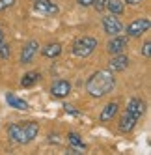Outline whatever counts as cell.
I'll use <instances>...</instances> for the list:
<instances>
[{
	"label": "cell",
	"mask_w": 151,
	"mask_h": 155,
	"mask_svg": "<svg viewBox=\"0 0 151 155\" xmlns=\"http://www.w3.org/2000/svg\"><path fill=\"white\" fill-rule=\"evenodd\" d=\"M63 110H66L67 114H71V116H80V112H79V110L75 108L73 105H66V107H63Z\"/></svg>",
	"instance_id": "cell-21"
},
{
	"label": "cell",
	"mask_w": 151,
	"mask_h": 155,
	"mask_svg": "<svg viewBox=\"0 0 151 155\" xmlns=\"http://www.w3.org/2000/svg\"><path fill=\"white\" fill-rule=\"evenodd\" d=\"M149 47H151V43H149V39L144 43V49H142V54H144V56L146 58H149Z\"/></svg>",
	"instance_id": "cell-23"
},
{
	"label": "cell",
	"mask_w": 151,
	"mask_h": 155,
	"mask_svg": "<svg viewBox=\"0 0 151 155\" xmlns=\"http://www.w3.org/2000/svg\"><path fill=\"white\" fill-rule=\"evenodd\" d=\"M39 135V125L36 121H24V124H11L8 127V137L15 144H30Z\"/></svg>",
	"instance_id": "cell-3"
},
{
	"label": "cell",
	"mask_w": 151,
	"mask_h": 155,
	"mask_svg": "<svg viewBox=\"0 0 151 155\" xmlns=\"http://www.w3.org/2000/svg\"><path fill=\"white\" fill-rule=\"evenodd\" d=\"M112 15H121L125 12V4L121 2V0H106V8Z\"/></svg>",
	"instance_id": "cell-16"
},
{
	"label": "cell",
	"mask_w": 151,
	"mask_h": 155,
	"mask_svg": "<svg viewBox=\"0 0 151 155\" xmlns=\"http://www.w3.org/2000/svg\"><path fill=\"white\" fill-rule=\"evenodd\" d=\"M93 6H95V9H97V12H104V8H106V0H95V2H93Z\"/></svg>",
	"instance_id": "cell-19"
},
{
	"label": "cell",
	"mask_w": 151,
	"mask_h": 155,
	"mask_svg": "<svg viewBox=\"0 0 151 155\" xmlns=\"http://www.w3.org/2000/svg\"><path fill=\"white\" fill-rule=\"evenodd\" d=\"M67 142L71 144V146L80 148V150H84V148H86V144L82 142V138L77 135V133H67Z\"/></svg>",
	"instance_id": "cell-17"
},
{
	"label": "cell",
	"mask_w": 151,
	"mask_h": 155,
	"mask_svg": "<svg viewBox=\"0 0 151 155\" xmlns=\"http://www.w3.org/2000/svg\"><path fill=\"white\" fill-rule=\"evenodd\" d=\"M144 112H146V103L140 97H133L131 101H129L123 116L120 118V121H117V129L121 133H131L136 127L138 120L144 116Z\"/></svg>",
	"instance_id": "cell-2"
},
{
	"label": "cell",
	"mask_w": 151,
	"mask_h": 155,
	"mask_svg": "<svg viewBox=\"0 0 151 155\" xmlns=\"http://www.w3.org/2000/svg\"><path fill=\"white\" fill-rule=\"evenodd\" d=\"M2 41H4V30L0 28V43H2Z\"/></svg>",
	"instance_id": "cell-25"
},
{
	"label": "cell",
	"mask_w": 151,
	"mask_h": 155,
	"mask_svg": "<svg viewBox=\"0 0 151 155\" xmlns=\"http://www.w3.org/2000/svg\"><path fill=\"white\" fill-rule=\"evenodd\" d=\"M103 28H104V32L108 36H117V34H121L123 32V25H121V21L117 19L116 15H106V17H103Z\"/></svg>",
	"instance_id": "cell-7"
},
{
	"label": "cell",
	"mask_w": 151,
	"mask_h": 155,
	"mask_svg": "<svg viewBox=\"0 0 151 155\" xmlns=\"http://www.w3.org/2000/svg\"><path fill=\"white\" fill-rule=\"evenodd\" d=\"M39 79H41V75L37 71H28V73L23 75V79H21V86L23 88H32Z\"/></svg>",
	"instance_id": "cell-15"
},
{
	"label": "cell",
	"mask_w": 151,
	"mask_h": 155,
	"mask_svg": "<svg viewBox=\"0 0 151 155\" xmlns=\"http://www.w3.org/2000/svg\"><path fill=\"white\" fill-rule=\"evenodd\" d=\"M97 45H99V41H97L95 38H92V36H82V38H79V39L73 41L71 52L77 58H86V56H90V54L97 49Z\"/></svg>",
	"instance_id": "cell-4"
},
{
	"label": "cell",
	"mask_w": 151,
	"mask_h": 155,
	"mask_svg": "<svg viewBox=\"0 0 151 155\" xmlns=\"http://www.w3.org/2000/svg\"><path fill=\"white\" fill-rule=\"evenodd\" d=\"M129 47V38L127 36H112L108 39V43H106V51H108L110 54H120V52H125V49Z\"/></svg>",
	"instance_id": "cell-6"
},
{
	"label": "cell",
	"mask_w": 151,
	"mask_h": 155,
	"mask_svg": "<svg viewBox=\"0 0 151 155\" xmlns=\"http://www.w3.org/2000/svg\"><path fill=\"white\" fill-rule=\"evenodd\" d=\"M34 9L41 15H58V6L52 0H34Z\"/></svg>",
	"instance_id": "cell-9"
},
{
	"label": "cell",
	"mask_w": 151,
	"mask_h": 155,
	"mask_svg": "<svg viewBox=\"0 0 151 155\" xmlns=\"http://www.w3.org/2000/svg\"><path fill=\"white\" fill-rule=\"evenodd\" d=\"M142 2H144V0H125V4H129V6H138Z\"/></svg>",
	"instance_id": "cell-24"
},
{
	"label": "cell",
	"mask_w": 151,
	"mask_h": 155,
	"mask_svg": "<svg viewBox=\"0 0 151 155\" xmlns=\"http://www.w3.org/2000/svg\"><path fill=\"white\" fill-rule=\"evenodd\" d=\"M117 110H120V105H117L116 101H110L108 105H106V107L101 110L99 120L103 121V124H106V121H112V120L117 116Z\"/></svg>",
	"instance_id": "cell-12"
},
{
	"label": "cell",
	"mask_w": 151,
	"mask_h": 155,
	"mask_svg": "<svg viewBox=\"0 0 151 155\" xmlns=\"http://www.w3.org/2000/svg\"><path fill=\"white\" fill-rule=\"evenodd\" d=\"M151 28V21L147 17H140V19H134L133 23L127 25V38H140L142 34Z\"/></svg>",
	"instance_id": "cell-5"
},
{
	"label": "cell",
	"mask_w": 151,
	"mask_h": 155,
	"mask_svg": "<svg viewBox=\"0 0 151 155\" xmlns=\"http://www.w3.org/2000/svg\"><path fill=\"white\" fill-rule=\"evenodd\" d=\"M37 51H39V43L36 39L28 41L23 47V51H21V64H30L32 60H34V56L37 54Z\"/></svg>",
	"instance_id": "cell-11"
},
{
	"label": "cell",
	"mask_w": 151,
	"mask_h": 155,
	"mask_svg": "<svg viewBox=\"0 0 151 155\" xmlns=\"http://www.w3.org/2000/svg\"><path fill=\"white\" fill-rule=\"evenodd\" d=\"M69 92H71V82H69V81H63V79H60V81H56V82H52V86H50V95L56 97V99L67 97Z\"/></svg>",
	"instance_id": "cell-8"
},
{
	"label": "cell",
	"mask_w": 151,
	"mask_h": 155,
	"mask_svg": "<svg viewBox=\"0 0 151 155\" xmlns=\"http://www.w3.org/2000/svg\"><path fill=\"white\" fill-rule=\"evenodd\" d=\"M4 99H6V103L11 107V108H17V110H28V108H30V105L24 101V99L17 97V95H15V94H11V92H8Z\"/></svg>",
	"instance_id": "cell-14"
},
{
	"label": "cell",
	"mask_w": 151,
	"mask_h": 155,
	"mask_svg": "<svg viewBox=\"0 0 151 155\" xmlns=\"http://www.w3.org/2000/svg\"><path fill=\"white\" fill-rule=\"evenodd\" d=\"M116 86V79L114 73L110 69H99L93 75H90V79L86 81V92H88L92 97L99 99L104 97L106 94H110Z\"/></svg>",
	"instance_id": "cell-1"
},
{
	"label": "cell",
	"mask_w": 151,
	"mask_h": 155,
	"mask_svg": "<svg viewBox=\"0 0 151 155\" xmlns=\"http://www.w3.org/2000/svg\"><path fill=\"white\" fill-rule=\"evenodd\" d=\"M77 2H79V6H82V8H90V6H93L95 0H77Z\"/></svg>",
	"instance_id": "cell-22"
},
{
	"label": "cell",
	"mask_w": 151,
	"mask_h": 155,
	"mask_svg": "<svg viewBox=\"0 0 151 155\" xmlns=\"http://www.w3.org/2000/svg\"><path fill=\"white\" fill-rule=\"evenodd\" d=\"M127 65H129V56L123 54V52H120V54H112V58L108 62V69L112 73H120V71L127 69Z\"/></svg>",
	"instance_id": "cell-10"
},
{
	"label": "cell",
	"mask_w": 151,
	"mask_h": 155,
	"mask_svg": "<svg viewBox=\"0 0 151 155\" xmlns=\"http://www.w3.org/2000/svg\"><path fill=\"white\" fill-rule=\"evenodd\" d=\"M15 4V0H0V12H4V9L11 8Z\"/></svg>",
	"instance_id": "cell-20"
},
{
	"label": "cell",
	"mask_w": 151,
	"mask_h": 155,
	"mask_svg": "<svg viewBox=\"0 0 151 155\" xmlns=\"http://www.w3.org/2000/svg\"><path fill=\"white\" fill-rule=\"evenodd\" d=\"M39 49H41V47H39ZM62 51H63L62 43L52 41V43H47V45L41 49V54H43L45 58H58L60 54H62Z\"/></svg>",
	"instance_id": "cell-13"
},
{
	"label": "cell",
	"mask_w": 151,
	"mask_h": 155,
	"mask_svg": "<svg viewBox=\"0 0 151 155\" xmlns=\"http://www.w3.org/2000/svg\"><path fill=\"white\" fill-rule=\"evenodd\" d=\"M9 54H11V51H9V45H8V43H0V58H9Z\"/></svg>",
	"instance_id": "cell-18"
}]
</instances>
